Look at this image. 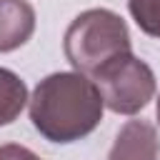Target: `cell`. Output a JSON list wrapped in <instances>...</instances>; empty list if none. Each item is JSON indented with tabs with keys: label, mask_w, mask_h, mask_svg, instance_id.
<instances>
[{
	"label": "cell",
	"mask_w": 160,
	"mask_h": 160,
	"mask_svg": "<svg viewBox=\"0 0 160 160\" xmlns=\"http://www.w3.org/2000/svg\"><path fill=\"white\" fill-rule=\"evenodd\" d=\"M32 128L50 142H75L90 135L102 120V95L82 72H52L42 78L30 95Z\"/></svg>",
	"instance_id": "obj_1"
},
{
	"label": "cell",
	"mask_w": 160,
	"mask_h": 160,
	"mask_svg": "<svg viewBox=\"0 0 160 160\" xmlns=\"http://www.w3.org/2000/svg\"><path fill=\"white\" fill-rule=\"evenodd\" d=\"M62 50L75 72L92 78L105 62L132 52L125 20L108 8H90L80 12L65 30Z\"/></svg>",
	"instance_id": "obj_2"
},
{
	"label": "cell",
	"mask_w": 160,
	"mask_h": 160,
	"mask_svg": "<svg viewBox=\"0 0 160 160\" xmlns=\"http://www.w3.org/2000/svg\"><path fill=\"white\" fill-rule=\"evenodd\" d=\"M90 80L98 85L105 108H110L118 115L140 112L155 98V90H158L155 72L150 70L148 62H142L132 52L112 58Z\"/></svg>",
	"instance_id": "obj_3"
},
{
	"label": "cell",
	"mask_w": 160,
	"mask_h": 160,
	"mask_svg": "<svg viewBox=\"0 0 160 160\" xmlns=\"http://www.w3.org/2000/svg\"><path fill=\"white\" fill-rule=\"evenodd\" d=\"M158 132L145 120H130L120 128L108 160H158Z\"/></svg>",
	"instance_id": "obj_4"
},
{
	"label": "cell",
	"mask_w": 160,
	"mask_h": 160,
	"mask_svg": "<svg viewBox=\"0 0 160 160\" xmlns=\"http://www.w3.org/2000/svg\"><path fill=\"white\" fill-rule=\"evenodd\" d=\"M35 32V10L28 0H0V52H12Z\"/></svg>",
	"instance_id": "obj_5"
},
{
	"label": "cell",
	"mask_w": 160,
	"mask_h": 160,
	"mask_svg": "<svg viewBox=\"0 0 160 160\" xmlns=\"http://www.w3.org/2000/svg\"><path fill=\"white\" fill-rule=\"evenodd\" d=\"M30 102L28 85L8 68H0V125H10Z\"/></svg>",
	"instance_id": "obj_6"
},
{
	"label": "cell",
	"mask_w": 160,
	"mask_h": 160,
	"mask_svg": "<svg viewBox=\"0 0 160 160\" xmlns=\"http://www.w3.org/2000/svg\"><path fill=\"white\" fill-rule=\"evenodd\" d=\"M128 10L145 35L160 38V0H128Z\"/></svg>",
	"instance_id": "obj_7"
},
{
	"label": "cell",
	"mask_w": 160,
	"mask_h": 160,
	"mask_svg": "<svg viewBox=\"0 0 160 160\" xmlns=\"http://www.w3.org/2000/svg\"><path fill=\"white\" fill-rule=\"evenodd\" d=\"M0 160H40V155H35L25 145L8 142V145H0Z\"/></svg>",
	"instance_id": "obj_8"
},
{
	"label": "cell",
	"mask_w": 160,
	"mask_h": 160,
	"mask_svg": "<svg viewBox=\"0 0 160 160\" xmlns=\"http://www.w3.org/2000/svg\"><path fill=\"white\" fill-rule=\"evenodd\" d=\"M158 122H160V98H158Z\"/></svg>",
	"instance_id": "obj_9"
}]
</instances>
